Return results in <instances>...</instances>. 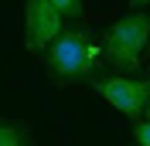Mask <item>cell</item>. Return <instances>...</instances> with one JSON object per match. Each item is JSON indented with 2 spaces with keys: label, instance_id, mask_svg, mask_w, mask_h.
I'll use <instances>...</instances> for the list:
<instances>
[{
  "label": "cell",
  "instance_id": "6da1fadb",
  "mask_svg": "<svg viewBox=\"0 0 150 146\" xmlns=\"http://www.w3.org/2000/svg\"><path fill=\"white\" fill-rule=\"evenodd\" d=\"M45 61H48V75L62 85L96 82V72H99V61H103V44L89 31L65 27L45 48Z\"/></svg>",
  "mask_w": 150,
  "mask_h": 146
},
{
  "label": "cell",
  "instance_id": "7a4b0ae2",
  "mask_svg": "<svg viewBox=\"0 0 150 146\" xmlns=\"http://www.w3.org/2000/svg\"><path fill=\"white\" fill-rule=\"evenodd\" d=\"M147 44H150V14H137V10L120 17L103 34V55L120 72H133Z\"/></svg>",
  "mask_w": 150,
  "mask_h": 146
},
{
  "label": "cell",
  "instance_id": "3957f363",
  "mask_svg": "<svg viewBox=\"0 0 150 146\" xmlns=\"http://www.w3.org/2000/svg\"><path fill=\"white\" fill-rule=\"evenodd\" d=\"M92 88L109 102L112 109H120L123 116H130L133 122H137L140 112H147V105H150V82H143V78L112 75V78H96Z\"/></svg>",
  "mask_w": 150,
  "mask_h": 146
},
{
  "label": "cell",
  "instance_id": "277c9868",
  "mask_svg": "<svg viewBox=\"0 0 150 146\" xmlns=\"http://www.w3.org/2000/svg\"><path fill=\"white\" fill-rule=\"evenodd\" d=\"M62 31L65 17L55 10L51 0H24V48L31 55H41Z\"/></svg>",
  "mask_w": 150,
  "mask_h": 146
},
{
  "label": "cell",
  "instance_id": "5b68a950",
  "mask_svg": "<svg viewBox=\"0 0 150 146\" xmlns=\"http://www.w3.org/2000/svg\"><path fill=\"white\" fill-rule=\"evenodd\" d=\"M0 146H31V136L21 122H0Z\"/></svg>",
  "mask_w": 150,
  "mask_h": 146
},
{
  "label": "cell",
  "instance_id": "8992f818",
  "mask_svg": "<svg viewBox=\"0 0 150 146\" xmlns=\"http://www.w3.org/2000/svg\"><path fill=\"white\" fill-rule=\"evenodd\" d=\"M62 17H82V0H51Z\"/></svg>",
  "mask_w": 150,
  "mask_h": 146
},
{
  "label": "cell",
  "instance_id": "52a82bcc",
  "mask_svg": "<svg viewBox=\"0 0 150 146\" xmlns=\"http://www.w3.org/2000/svg\"><path fill=\"white\" fill-rule=\"evenodd\" d=\"M133 136H137L140 146H150V119L147 122H133Z\"/></svg>",
  "mask_w": 150,
  "mask_h": 146
},
{
  "label": "cell",
  "instance_id": "ba28073f",
  "mask_svg": "<svg viewBox=\"0 0 150 146\" xmlns=\"http://www.w3.org/2000/svg\"><path fill=\"white\" fill-rule=\"evenodd\" d=\"M147 4H150V0H130V7H133V10H137V7H147Z\"/></svg>",
  "mask_w": 150,
  "mask_h": 146
},
{
  "label": "cell",
  "instance_id": "9c48e42d",
  "mask_svg": "<svg viewBox=\"0 0 150 146\" xmlns=\"http://www.w3.org/2000/svg\"><path fill=\"white\" fill-rule=\"evenodd\" d=\"M147 116H150V105H147Z\"/></svg>",
  "mask_w": 150,
  "mask_h": 146
}]
</instances>
